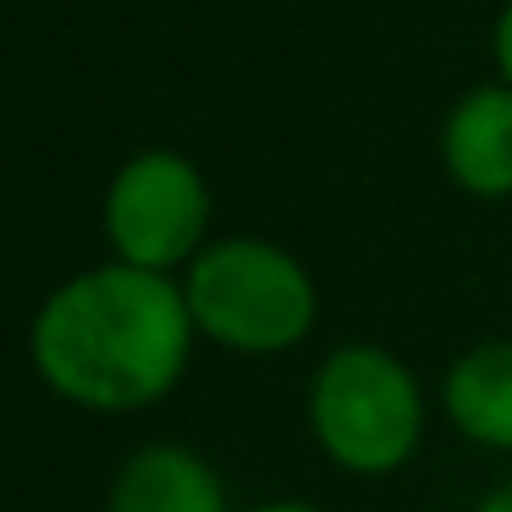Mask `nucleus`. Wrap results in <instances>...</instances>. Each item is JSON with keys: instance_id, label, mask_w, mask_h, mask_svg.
<instances>
[{"instance_id": "nucleus-10", "label": "nucleus", "mask_w": 512, "mask_h": 512, "mask_svg": "<svg viewBox=\"0 0 512 512\" xmlns=\"http://www.w3.org/2000/svg\"><path fill=\"white\" fill-rule=\"evenodd\" d=\"M254 512H325V507H309V501H265Z\"/></svg>"}, {"instance_id": "nucleus-2", "label": "nucleus", "mask_w": 512, "mask_h": 512, "mask_svg": "<svg viewBox=\"0 0 512 512\" xmlns=\"http://www.w3.org/2000/svg\"><path fill=\"white\" fill-rule=\"evenodd\" d=\"M182 292L199 336L248 358L298 347L314 331V309H320L303 259L265 237H226L199 248L182 276Z\"/></svg>"}, {"instance_id": "nucleus-8", "label": "nucleus", "mask_w": 512, "mask_h": 512, "mask_svg": "<svg viewBox=\"0 0 512 512\" xmlns=\"http://www.w3.org/2000/svg\"><path fill=\"white\" fill-rule=\"evenodd\" d=\"M496 67H501V83H512V0L496 17Z\"/></svg>"}, {"instance_id": "nucleus-6", "label": "nucleus", "mask_w": 512, "mask_h": 512, "mask_svg": "<svg viewBox=\"0 0 512 512\" xmlns=\"http://www.w3.org/2000/svg\"><path fill=\"white\" fill-rule=\"evenodd\" d=\"M105 512H232L226 485L199 452L177 441H149L116 468Z\"/></svg>"}, {"instance_id": "nucleus-4", "label": "nucleus", "mask_w": 512, "mask_h": 512, "mask_svg": "<svg viewBox=\"0 0 512 512\" xmlns=\"http://www.w3.org/2000/svg\"><path fill=\"white\" fill-rule=\"evenodd\" d=\"M210 232L204 171L177 149H144L105 188V243L116 259L144 270L193 265Z\"/></svg>"}, {"instance_id": "nucleus-9", "label": "nucleus", "mask_w": 512, "mask_h": 512, "mask_svg": "<svg viewBox=\"0 0 512 512\" xmlns=\"http://www.w3.org/2000/svg\"><path fill=\"white\" fill-rule=\"evenodd\" d=\"M474 512H512V485H501V490H490L485 501H479Z\"/></svg>"}, {"instance_id": "nucleus-5", "label": "nucleus", "mask_w": 512, "mask_h": 512, "mask_svg": "<svg viewBox=\"0 0 512 512\" xmlns=\"http://www.w3.org/2000/svg\"><path fill=\"white\" fill-rule=\"evenodd\" d=\"M441 166L474 199H512V83H490L452 105Z\"/></svg>"}, {"instance_id": "nucleus-3", "label": "nucleus", "mask_w": 512, "mask_h": 512, "mask_svg": "<svg viewBox=\"0 0 512 512\" xmlns=\"http://www.w3.org/2000/svg\"><path fill=\"white\" fill-rule=\"evenodd\" d=\"M309 430L347 474H397L424 435V397L397 353L347 342L314 369Z\"/></svg>"}, {"instance_id": "nucleus-7", "label": "nucleus", "mask_w": 512, "mask_h": 512, "mask_svg": "<svg viewBox=\"0 0 512 512\" xmlns=\"http://www.w3.org/2000/svg\"><path fill=\"white\" fill-rule=\"evenodd\" d=\"M441 402L468 441L512 452V342H485L457 358Z\"/></svg>"}, {"instance_id": "nucleus-1", "label": "nucleus", "mask_w": 512, "mask_h": 512, "mask_svg": "<svg viewBox=\"0 0 512 512\" xmlns=\"http://www.w3.org/2000/svg\"><path fill=\"white\" fill-rule=\"evenodd\" d=\"M188 292L166 270L94 265L61 281L34 314L28 353L61 402L89 413H138L171 397L193 358Z\"/></svg>"}]
</instances>
